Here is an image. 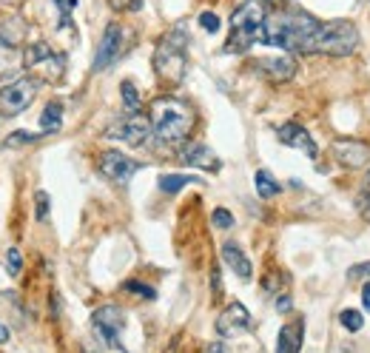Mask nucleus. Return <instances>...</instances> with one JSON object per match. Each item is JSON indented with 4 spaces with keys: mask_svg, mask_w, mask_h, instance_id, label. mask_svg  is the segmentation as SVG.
<instances>
[{
    "mask_svg": "<svg viewBox=\"0 0 370 353\" xmlns=\"http://www.w3.org/2000/svg\"><path fill=\"white\" fill-rule=\"evenodd\" d=\"M35 199H37V211H35V217L43 223V220L49 217V194H46V191H37V197H35Z\"/></svg>",
    "mask_w": 370,
    "mask_h": 353,
    "instance_id": "30",
    "label": "nucleus"
},
{
    "mask_svg": "<svg viewBox=\"0 0 370 353\" xmlns=\"http://www.w3.org/2000/svg\"><path fill=\"white\" fill-rule=\"evenodd\" d=\"M18 40H20V32L18 29L12 32V23L0 26V80L12 72V60L18 54Z\"/></svg>",
    "mask_w": 370,
    "mask_h": 353,
    "instance_id": "17",
    "label": "nucleus"
},
{
    "mask_svg": "<svg viewBox=\"0 0 370 353\" xmlns=\"http://www.w3.org/2000/svg\"><path fill=\"white\" fill-rule=\"evenodd\" d=\"M35 140H40V134H32V131H12L9 140H6V146L15 149V146H29L35 143Z\"/></svg>",
    "mask_w": 370,
    "mask_h": 353,
    "instance_id": "26",
    "label": "nucleus"
},
{
    "mask_svg": "<svg viewBox=\"0 0 370 353\" xmlns=\"http://www.w3.org/2000/svg\"><path fill=\"white\" fill-rule=\"evenodd\" d=\"M148 137H152V117L140 111H128L106 128V140H120L125 146H142Z\"/></svg>",
    "mask_w": 370,
    "mask_h": 353,
    "instance_id": "8",
    "label": "nucleus"
},
{
    "mask_svg": "<svg viewBox=\"0 0 370 353\" xmlns=\"http://www.w3.org/2000/svg\"><path fill=\"white\" fill-rule=\"evenodd\" d=\"M211 223H214V228H219V231H228V228H234V214L228 208H216L214 214H211Z\"/></svg>",
    "mask_w": 370,
    "mask_h": 353,
    "instance_id": "25",
    "label": "nucleus"
},
{
    "mask_svg": "<svg viewBox=\"0 0 370 353\" xmlns=\"http://www.w3.org/2000/svg\"><path fill=\"white\" fill-rule=\"evenodd\" d=\"M191 182H199L197 177H188V174H163L160 177V191L163 194H177V191H183L185 185H191Z\"/></svg>",
    "mask_w": 370,
    "mask_h": 353,
    "instance_id": "22",
    "label": "nucleus"
},
{
    "mask_svg": "<svg viewBox=\"0 0 370 353\" xmlns=\"http://www.w3.org/2000/svg\"><path fill=\"white\" fill-rule=\"evenodd\" d=\"M60 125H63V103L51 100L43 109V114H40V131L43 134H54V131H60Z\"/></svg>",
    "mask_w": 370,
    "mask_h": 353,
    "instance_id": "20",
    "label": "nucleus"
},
{
    "mask_svg": "<svg viewBox=\"0 0 370 353\" xmlns=\"http://www.w3.org/2000/svg\"><path fill=\"white\" fill-rule=\"evenodd\" d=\"M356 49H359V29L350 20H331V23H319V32L314 37L311 54L347 57Z\"/></svg>",
    "mask_w": 370,
    "mask_h": 353,
    "instance_id": "5",
    "label": "nucleus"
},
{
    "mask_svg": "<svg viewBox=\"0 0 370 353\" xmlns=\"http://www.w3.org/2000/svg\"><path fill=\"white\" fill-rule=\"evenodd\" d=\"M276 137H279V143H282V146L300 149V151H305L311 160H316V154H319V146L314 143V137H311L308 128H302L300 123H285V125H279Z\"/></svg>",
    "mask_w": 370,
    "mask_h": 353,
    "instance_id": "14",
    "label": "nucleus"
},
{
    "mask_svg": "<svg viewBox=\"0 0 370 353\" xmlns=\"http://www.w3.org/2000/svg\"><path fill=\"white\" fill-rule=\"evenodd\" d=\"M302 339H305V322L302 319H293V322L282 325L279 339H276V353H300Z\"/></svg>",
    "mask_w": 370,
    "mask_h": 353,
    "instance_id": "18",
    "label": "nucleus"
},
{
    "mask_svg": "<svg viewBox=\"0 0 370 353\" xmlns=\"http://www.w3.org/2000/svg\"><path fill=\"white\" fill-rule=\"evenodd\" d=\"M251 314L242 302H231L226 311L216 316V333L222 339H234V336H242L245 330H251Z\"/></svg>",
    "mask_w": 370,
    "mask_h": 353,
    "instance_id": "11",
    "label": "nucleus"
},
{
    "mask_svg": "<svg viewBox=\"0 0 370 353\" xmlns=\"http://www.w3.org/2000/svg\"><path fill=\"white\" fill-rule=\"evenodd\" d=\"M205 353H226V345H222V342H211Z\"/></svg>",
    "mask_w": 370,
    "mask_h": 353,
    "instance_id": "35",
    "label": "nucleus"
},
{
    "mask_svg": "<svg viewBox=\"0 0 370 353\" xmlns=\"http://www.w3.org/2000/svg\"><path fill=\"white\" fill-rule=\"evenodd\" d=\"M367 185H370V174H367Z\"/></svg>",
    "mask_w": 370,
    "mask_h": 353,
    "instance_id": "37",
    "label": "nucleus"
},
{
    "mask_svg": "<svg viewBox=\"0 0 370 353\" xmlns=\"http://www.w3.org/2000/svg\"><path fill=\"white\" fill-rule=\"evenodd\" d=\"M362 305L370 311V282H364V285H362Z\"/></svg>",
    "mask_w": 370,
    "mask_h": 353,
    "instance_id": "34",
    "label": "nucleus"
},
{
    "mask_svg": "<svg viewBox=\"0 0 370 353\" xmlns=\"http://www.w3.org/2000/svg\"><path fill=\"white\" fill-rule=\"evenodd\" d=\"M254 182H257V194H259L262 199H271V197H276V194L282 191V185L276 182V177H273L271 171H265V168H259V171L254 174Z\"/></svg>",
    "mask_w": 370,
    "mask_h": 353,
    "instance_id": "21",
    "label": "nucleus"
},
{
    "mask_svg": "<svg viewBox=\"0 0 370 353\" xmlns=\"http://www.w3.org/2000/svg\"><path fill=\"white\" fill-rule=\"evenodd\" d=\"M347 276H350V279H359V276H370V262H359V265H353V268L347 271Z\"/></svg>",
    "mask_w": 370,
    "mask_h": 353,
    "instance_id": "32",
    "label": "nucleus"
},
{
    "mask_svg": "<svg viewBox=\"0 0 370 353\" xmlns=\"http://www.w3.org/2000/svg\"><path fill=\"white\" fill-rule=\"evenodd\" d=\"M97 168H100V174H103L106 180H111V182H117V185H125V182L137 174L140 166H137L131 157H125L123 151H103L100 160H97Z\"/></svg>",
    "mask_w": 370,
    "mask_h": 353,
    "instance_id": "10",
    "label": "nucleus"
},
{
    "mask_svg": "<svg viewBox=\"0 0 370 353\" xmlns=\"http://www.w3.org/2000/svg\"><path fill=\"white\" fill-rule=\"evenodd\" d=\"M152 131L163 146H183L194 128V109L180 97H157L152 103Z\"/></svg>",
    "mask_w": 370,
    "mask_h": 353,
    "instance_id": "2",
    "label": "nucleus"
},
{
    "mask_svg": "<svg viewBox=\"0 0 370 353\" xmlns=\"http://www.w3.org/2000/svg\"><path fill=\"white\" fill-rule=\"evenodd\" d=\"M339 322H342V328H345V330H350V333H356V330H362V328H364V316H362L359 311H353V308L342 311V314H339Z\"/></svg>",
    "mask_w": 370,
    "mask_h": 353,
    "instance_id": "24",
    "label": "nucleus"
},
{
    "mask_svg": "<svg viewBox=\"0 0 370 353\" xmlns=\"http://www.w3.org/2000/svg\"><path fill=\"white\" fill-rule=\"evenodd\" d=\"M180 163L194 166V168H202V171H211V174H216V171L222 168L219 157H216L205 143H183V149H180Z\"/></svg>",
    "mask_w": 370,
    "mask_h": 353,
    "instance_id": "16",
    "label": "nucleus"
},
{
    "mask_svg": "<svg viewBox=\"0 0 370 353\" xmlns=\"http://www.w3.org/2000/svg\"><path fill=\"white\" fill-rule=\"evenodd\" d=\"M120 94H123V106L125 111H140V94H137V86L131 80H125L120 86Z\"/></svg>",
    "mask_w": 370,
    "mask_h": 353,
    "instance_id": "23",
    "label": "nucleus"
},
{
    "mask_svg": "<svg viewBox=\"0 0 370 353\" xmlns=\"http://www.w3.org/2000/svg\"><path fill=\"white\" fill-rule=\"evenodd\" d=\"M37 86L40 83L35 78H15V80L4 83L0 86V111L9 114V117L26 111L37 94Z\"/></svg>",
    "mask_w": 370,
    "mask_h": 353,
    "instance_id": "9",
    "label": "nucleus"
},
{
    "mask_svg": "<svg viewBox=\"0 0 370 353\" xmlns=\"http://www.w3.org/2000/svg\"><path fill=\"white\" fill-rule=\"evenodd\" d=\"M23 68L35 75L37 83H60L66 75V57L57 54L49 43L37 40L23 49Z\"/></svg>",
    "mask_w": 370,
    "mask_h": 353,
    "instance_id": "6",
    "label": "nucleus"
},
{
    "mask_svg": "<svg viewBox=\"0 0 370 353\" xmlns=\"http://www.w3.org/2000/svg\"><path fill=\"white\" fill-rule=\"evenodd\" d=\"M154 68L166 83H180L188 68V35L185 29H171L160 37L154 49Z\"/></svg>",
    "mask_w": 370,
    "mask_h": 353,
    "instance_id": "4",
    "label": "nucleus"
},
{
    "mask_svg": "<svg viewBox=\"0 0 370 353\" xmlns=\"http://www.w3.org/2000/svg\"><path fill=\"white\" fill-rule=\"evenodd\" d=\"M254 68L262 78H268L271 83H288L296 75V68H300V66H296L293 57L282 54V57H262V60L254 63Z\"/></svg>",
    "mask_w": 370,
    "mask_h": 353,
    "instance_id": "15",
    "label": "nucleus"
},
{
    "mask_svg": "<svg viewBox=\"0 0 370 353\" xmlns=\"http://www.w3.org/2000/svg\"><path fill=\"white\" fill-rule=\"evenodd\" d=\"M356 208H359V214H362L364 220H370V191H362V194L356 197Z\"/></svg>",
    "mask_w": 370,
    "mask_h": 353,
    "instance_id": "31",
    "label": "nucleus"
},
{
    "mask_svg": "<svg viewBox=\"0 0 370 353\" xmlns=\"http://www.w3.org/2000/svg\"><path fill=\"white\" fill-rule=\"evenodd\" d=\"M331 151H333L336 163L345 168H364L370 163V146L359 143V140H336Z\"/></svg>",
    "mask_w": 370,
    "mask_h": 353,
    "instance_id": "12",
    "label": "nucleus"
},
{
    "mask_svg": "<svg viewBox=\"0 0 370 353\" xmlns=\"http://www.w3.org/2000/svg\"><path fill=\"white\" fill-rule=\"evenodd\" d=\"M6 268H9L12 276H18V273L23 271V256H20L18 248H9V251H6Z\"/></svg>",
    "mask_w": 370,
    "mask_h": 353,
    "instance_id": "27",
    "label": "nucleus"
},
{
    "mask_svg": "<svg viewBox=\"0 0 370 353\" xmlns=\"http://www.w3.org/2000/svg\"><path fill=\"white\" fill-rule=\"evenodd\" d=\"M265 18H268V9H265L262 0H245V4L231 15V35L226 40V51L228 54L248 51L259 40Z\"/></svg>",
    "mask_w": 370,
    "mask_h": 353,
    "instance_id": "3",
    "label": "nucleus"
},
{
    "mask_svg": "<svg viewBox=\"0 0 370 353\" xmlns=\"http://www.w3.org/2000/svg\"><path fill=\"white\" fill-rule=\"evenodd\" d=\"M125 291L140 294L142 299H154V297H157V291H154V288H148V285H142V282H125Z\"/></svg>",
    "mask_w": 370,
    "mask_h": 353,
    "instance_id": "28",
    "label": "nucleus"
},
{
    "mask_svg": "<svg viewBox=\"0 0 370 353\" xmlns=\"http://www.w3.org/2000/svg\"><path fill=\"white\" fill-rule=\"evenodd\" d=\"M9 336H12V333H9V328H6L4 322H0V345H6V342H9Z\"/></svg>",
    "mask_w": 370,
    "mask_h": 353,
    "instance_id": "36",
    "label": "nucleus"
},
{
    "mask_svg": "<svg viewBox=\"0 0 370 353\" xmlns=\"http://www.w3.org/2000/svg\"><path fill=\"white\" fill-rule=\"evenodd\" d=\"M290 308H293V299H290L288 294H279V299H276V311H279V314H288Z\"/></svg>",
    "mask_w": 370,
    "mask_h": 353,
    "instance_id": "33",
    "label": "nucleus"
},
{
    "mask_svg": "<svg viewBox=\"0 0 370 353\" xmlns=\"http://www.w3.org/2000/svg\"><path fill=\"white\" fill-rule=\"evenodd\" d=\"M123 328H125V314L117 305H103L92 314V333L106 353H128L120 342Z\"/></svg>",
    "mask_w": 370,
    "mask_h": 353,
    "instance_id": "7",
    "label": "nucleus"
},
{
    "mask_svg": "<svg viewBox=\"0 0 370 353\" xmlns=\"http://www.w3.org/2000/svg\"><path fill=\"white\" fill-rule=\"evenodd\" d=\"M199 26H202L208 35H216V32H219V18H216L214 12H202V15H199Z\"/></svg>",
    "mask_w": 370,
    "mask_h": 353,
    "instance_id": "29",
    "label": "nucleus"
},
{
    "mask_svg": "<svg viewBox=\"0 0 370 353\" xmlns=\"http://www.w3.org/2000/svg\"><path fill=\"white\" fill-rule=\"evenodd\" d=\"M123 51V29L120 23H109L106 32H103V40H100V49L94 54V72H103V68H109Z\"/></svg>",
    "mask_w": 370,
    "mask_h": 353,
    "instance_id": "13",
    "label": "nucleus"
},
{
    "mask_svg": "<svg viewBox=\"0 0 370 353\" xmlns=\"http://www.w3.org/2000/svg\"><path fill=\"white\" fill-rule=\"evenodd\" d=\"M319 23L314 15L302 12V9H285L276 15H268L262 23V35L259 40L265 46H276L285 51H305L311 54L314 37L319 32Z\"/></svg>",
    "mask_w": 370,
    "mask_h": 353,
    "instance_id": "1",
    "label": "nucleus"
},
{
    "mask_svg": "<svg viewBox=\"0 0 370 353\" xmlns=\"http://www.w3.org/2000/svg\"><path fill=\"white\" fill-rule=\"evenodd\" d=\"M222 259H226V265L240 276V279H251L254 276V265H251V259L245 256V251L237 245V242H226L222 245Z\"/></svg>",
    "mask_w": 370,
    "mask_h": 353,
    "instance_id": "19",
    "label": "nucleus"
}]
</instances>
